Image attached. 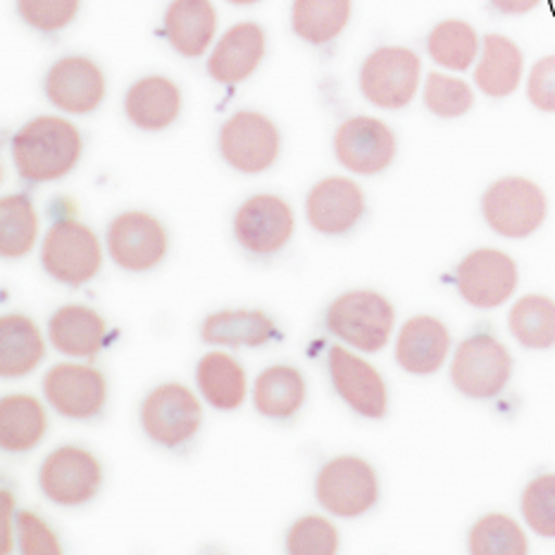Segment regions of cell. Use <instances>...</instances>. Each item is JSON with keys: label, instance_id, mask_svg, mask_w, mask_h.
Here are the masks:
<instances>
[{"label": "cell", "instance_id": "1", "mask_svg": "<svg viewBox=\"0 0 555 555\" xmlns=\"http://www.w3.org/2000/svg\"><path fill=\"white\" fill-rule=\"evenodd\" d=\"M17 175L31 184L57 182L81 160V131L65 117L41 115L17 129L10 143Z\"/></svg>", "mask_w": 555, "mask_h": 555}, {"label": "cell", "instance_id": "2", "mask_svg": "<svg viewBox=\"0 0 555 555\" xmlns=\"http://www.w3.org/2000/svg\"><path fill=\"white\" fill-rule=\"evenodd\" d=\"M324 322L344 344L363 353H379L393 334L396 308L389 298L377 292L356 288L332 300Z\"/></svg>", "mask_w": 555, "mask_h": 555}, {"label": "cell", "instance_id": "3", "mask_svg": "<svg viewBox=\"0 0 555 555\" xmlns=\"http://www.w3.org/2000/svg\"><path fill=\"white\" fill-rule=\"evenodd\" d=\"M41 264L55 282L72 288L83 286L103 268L101 241L91 227L65 217L46 232Z\"/></svg>", "mask_w": 555, "mask_h": 555}, {"label": "cell", "instance_id": "4", "mask_svg": "<svg viewBox=\"0 0 555 555\" xmlns=\"http://www.w3.org/2000/svg\"><path fill=\"white\" fill-rule=\"evenodd\" d=\"M487 224L505 238H527L544 224L548 215L546 193L527 177H503L481 196Z\"/></svg>", "mask_w": 555, "mask_h": 555}, {"label": "cell", "instance_id": "5", "mask_svg": "<svg viewBox=\"0 0 555 555\" xmlns=\"http://www.w3.org/2000/svg\"><path fill=\"white\" fill-rule=\"evenodd\" d=\"M315 499L324 511L346 520L365 515L379 501L377 469L358 455L332 457L318 473Z\"/></svg>", "mask_w": 555, "mask_h": 555}, {"label": "cell", "instance_id": "6", "mask_svg": "<svg viewBox=\"0 0 555 555\" xmlns=\"http://www.w3.org/2000/svg\"><path fill=\"white\" fill-rule=\"evenodd\" d=\"M422 60L405 46H382L360 69V91L382 111H401L413 103L420 89Z\"/></svg>", "mask_w": 555, "mask_h": 555}, {"label": "cell", "instance_id": "7", "mask_svg": "<svg viewBox=\"0 0 555 555\" xmlns=\"http://www.w3.org/2000/svg\"><path fill=\"white\" fill-rule=\"evenodd\" d=\"M513 377V356L496 336L475 334L453 356L451 382L457 391L475 401L496 398Z\"/></svg>", "mask_w": 555, "mask_h": 555}, {"label": "cell", "instance_id": "8", "mask_svg": "<svg viewBox=\"0 0 555 555\" xmlns=\"http://www.w3.org/2000/svg\"><path fill=\"white\" fill-rule=\"evenodd\" d=\"M220 153L236 172L260 175L280 158L282 131L262 113H234L220 129Z\"/></svg>", "mask_w": 555, "mask_h": 555}, {"label": "cell", "instance_id": "9", "mask_svg": "<svg viewBox=\"0 0 555 555\" xmlns=\"http://www.w3.org/2000/svg\"><path fill=\"white\" fill-rule=\"evenodd\" d=\"M203 425V405L189 386L160 384L141 405V427L146 437L165 449L189 443Z\"/></svg>", "mask_w": 555, "mask_h": 555}, {"label": "cell", "instance_id": "10", "mask_svg": "<svg viewBox=\"0 0 555 555\" xmlns=\"http://www.w3.org/2000/svg\"><path fill=\"white\" fill-rule=\"evenodd\" d=\"M107 253L127 272L155 270L170 253V234L158 217L143 210L119 212L107 227Z\"/></svg>", "mask_w": 555, "mask_h": 555}, {"label": "cell", "instance_id": "11", "mask_svg": "<svg viewBox=\"0 0 555 555\" xmlns=\"http://www.w3.org/2000/svg\"><path fill=\"white\" fill-rule=\"evenodd\" d=\"M103 485V465L83 446H60L48 453L39 469V487L51 499L65 508H77L95 499Z\"/></svg>", "mask_w": 555, "mask_h": 555}, {"label": "cell", "instance_id": "12", "mask_svg": "<svg viewBox=\"0 0 555 555\" xmlns=\"http://www.w3.org/2000/svg\"><path fill=\"white\" fill-rule=\"evenodd\" d=\"M517 282H520L517 262L499 248H477L467 253L455 270L457 294L467 306L479 310H493L508 304Z\"/></svg>", "mask_w": 555, "mask_h": 555}, {"label": "cell", "instance_id": "13", "mask_svg": "<svg viewBox=\"0 0 555 555\" xmlns=\"http://www.w3.org/2000/svg\"><path fill=\"white\" fill-rule=\"evenodd\" d=\"M398 143L393 129L377 117L356 115L339 125L334 134V155L348 172L374 177L389 170Z\"/></svg>", "mask_w": 555, "mask_h": 555}, {"label": "cell", "instance_id": "14", "mask_svg": "<svg viewBox=\"0 0 555 555\" xmlns=\"http://www.w3.org/2000/svg\"><path fill=\"white\" fill-rule=\"evenodd\" d=\"M294 210L282 196L256 193L241 203L234 215V236L238 246L253 256H272L294 236Z\"/></svg>", "mask_w": 555, "mask_h": 555}, {"label": "cell", "instance_id": "15", "mask_svg": "<svg viewBox=\"0 0 555 555\" xmlns=\"http://www.w3.org/2000/svg\"><path fill=\"white\" fill-rule=\"evenodd\" d=\"M43 396L63 417L91 420L107 403V379L93 365L57 363L46 372Z\"/></svg>", "mask_w": 555, "mask_h": 555}, {"label": "cell", "instance_id": "16", "mask_svg": "<svg viewBox=\"0 0 555 555\" xmlns=\"http://www.w3.org/2000/svg\"><path fill=\"white\" fill-rule=\"evenodd\" d=\"M330 377L348 408L367 420H382L389 408V391L377 367L346 346H332L327 356Z\"/></svg>", "mask_w": 555, "mask_h": 555}, {"label": "cell", "instance_id": "17", "mask_svg": "<svg viewBox=\"0 0 555 555\" xmlns=\"http://www.w3.org/2000/svg\"><path fill=\"white\" fill-rule=\"evenodd\" d=\"M107 83L103 69L91 57L67 55L51 65L46 75V95L57 111L91 115L105 101Z\"/></svg>", "mask_w": 555, "mask_h": 555}, {"label": "cell", "instance_id": "18", "mask_svg": "<svg viewBox=\"0 0 555 555\" xmlns=\"http://www.w3.org/2000/svg\"><path fill=\"white\" fill-rule=\"evenodd\" d=\"M310 227L324 236H344L365 215V193L348 177H327L310 189L306 201Z\"/></svg>", "mask_w": 555, "mask_h": 555}, {"label": "cell", "instance_id": "19", "mask_svg": "<svg viewBox=\"0 0 555 555\" xmlns=\"http://www.w3.org/2000/svg\"><path fill=\"white\" fill-rule=\"evenodd\" d=\"M268 51V36L256 22H238L229 27L215 43L208 57V75L224 87L246 81L262 63Z\"/></svg>", "mask_w": 555, "mask_h": 555}, {"label": "cell", "instance_id": "20", "mask_svg": "<svg viewBox=\"0 0 555 555\" xmlns=\"http://www.w3.org/2000/svg\"><path fill=\"white\" fill-rule=\"evenodd\" d=\"M451 353V332L434 315L410 318L396 339V363L410 374L439 372Z\"/></svg>", "mask_w": 555, "mask_h": 555}, {"label": "cell", "instance_id": "21", "mask_svg": "<svg viewBox=\"0 0 555 555\" xmlns=\"http://www.w3.org/2000/svg\"><path fill=\"white\" fill-rule=\"evenodd\" d=\"M48 339L63 356L95 358L107 344V322L89 306H63L48 320Z\"/></svg>", "mask_w": 555, "mask_h": 555}, {"label": "cell", "instance_id": "22", "mask_svg": "<svg viewBox=\"0 0 555 555\" xmlns=\"http://www.w3.org/2000/svg\"><path fill=\"white\" fill-rule=\"evenodd\" d=\"M125 113L143 131H165L182 115V89L163 75L143 77L129 87Z\"/></svg>", "mask_w": 555, "mask_h": 555}, {"label": "cell", "instance_id": "23", "mask_svg": "<svg viewBox=\"0 0 555 555\" xmlns=\"http://www.w3.org/2000/svg\"><path fill=\"white\" fill-rule=\"evenodd\" d=\"M525 75L520 46L503 34H487L475 67L477 89L489 99H508L517 91Z\"/></svg>", "mask_w": 555, "mask_h": 555}, {"label": "cell", "instance_id": "24", "mask_svg": "<svg viewBox=\"0 0 555 555\" xmlns=\"http://www.w3.org/2000/svg\"><path fill=\"white\" fill-rule=\"evenodd\" d=\"M217 34V10L210 0H172L165 12V36L179 55L203 57Z\"/></svg>", "mask_w": 555, "mask_h": 555}, {"label": "cell", "instance_id": "25", "mask_svg": "<svg viewBox=\"0 0 555 555\" xmlns=\"http://www.w3.org/2000/svg\"><path fill=\"white\" fill-rule=\"evenodd\" d=\"M280 336L274 320L262 310H246L232 308L212 312L201 324V339L210 346H268L272 339Z\"/></svg>", "mask_w": 555, "mask_h": 555}, {"label": "cell", "instance_id": "26", "mask_svg": "<svg viewBox=\"0 0 555 555\" xmlns=\"http://www.w3.org/2000/svg\"><path fill=\"white\" fill-rule=\"evenodd\" d=\"M46 341L36 322L22 312L0 318V374L5 379L27 377L41 365Z\"/></svg>", "mask_w": 555, "mask_h": 555}, {"label": "cell", "instance_id": "27", "mask_svg": "<svg viewBox=\"0 0 555 555\" xmlns=\"http://www.w3.org/2000/svg\"><path fill=\"white\" fill-rule=\"evenodd\" d=\"M48 431L46 408L36 396L10 393L0 401V446L8 453H29Z\"/></svg>", "mask_w": 555, "mask_h": 555}, {"label": "cell", "instance_id": "28", "mask_svg": "<svg viewBox=\"0 0 555 555\" xmlns=\"http://www.w3.org/2000/svg\"><path fill=\"white\" fill-rule=\"evenodd\" d=\"M196 382L205 403H210L215 410H236L246 401V370L224 351H210L198 360Z\"/></svg>", "mask_w": 555, "mask_h": 555}, {"label": "cell", "instance_id": "29", "mask_svg": "<svg viewBox=\"0 0 555 555\" xmlns=\"http://www.w3.org/2000/svg\"><path fill=\"white\" fill-rule=\"evenodd\" d=\"M253 403L262 417L292 420L306 403V377L292 365H272L253 384Z\"/></svg>", "mask_w": 555, "mask_h": 555}, {"label": "cell", "instance_id": "30", "mask_svg": "<svg viewBox=\"0 0 555 555\" xmlns=\"http://www.w3.org/2000/svg\"><path fill=\"white\" fill-rule=\"evenodd\" d=\"M353 0H294L292 27L300 41L324 46L339 39L351 22Z\"/></svg>", "mask_w": 555, "mask_h": 555}, {"label": "cell", "instance_id": "31", "mask_svg": "<svg viewBox=\"0 0 555 555\" xmlns=\"http://www.w3.org/2000/svg\"><path fill=\"white\" fill-rule=\"evenodd\" d=\"M513 339L529 351H548L555 346V300L541 294H527L508 312Z\"/></svg>", "mask_w": 555, "mask_h": 555}, {"label": "cell", "instance_id": "32", "mask_svg": "<svg viewBox=\"0 0 555 555\" xmlns=\"http://www.w3.org/2000/svg\"><path fill=\"white\" fill-rule=\"evenodd\" d=\"M39 241V215L27 193H10L0 201V253L8 260L24 258Z\"/></svg>", "mask_w": 555, "mask_h": 555}, {"label": "cell", "instance_id": "33", "mask_svg": "<svg viewBox=\"0 0 555 555\" xmlns=\"http://www.w3.org/2000/svg\"><path fill=\"white\" fill-rule=\"evenodd\" d=\"M427 51L434 63L451 72H465L479 60L481 41L473 24L463 20L439 22L427 36Z\"/></svg>", "mask_w": 555, "mask_h": 555}, {"label": "cell", "instance_id": "34", "mask_svg": "<svg viewBox=\"0 0 555 555\" xmlns=\"http://www.w3.org/2000/svg\"><path fill=\"white\" fill-rule=\"evenodd\" d=\"M467 548L473 555H527L529 541L513 517L491 513L469 529Z\"/></svg>", "mask_w": 555, "mask_h": 555}, {"label": "cell", "instance_id": "35", "mask_svg": "<svg viewBox=\"0 0 555 555\" xmlns=\"http://www.w3.org/2000/svg\"><path fill=\"white\" fill-rule=\"evenodd\" d=\"M425 105L427 111L441 119L463 117L475 105V91L465 79H457L443 72H431L425 81Z\"/></svg>", "mask_w": 555, "mask_h": 555}, {"label": "cell", "instance_id": "36", "mask_svg": "<svg viewBox=\"0 0 555 555\" xmlns=\"http://www.w3.org/2000/svg\"><path fill=\"white\" fill-rule=\"evenodd\" d=\"M339 551V529L322 515H306L286 534L288 555H334Z\"/></svg>", "mask_w": 555, "mask_h": 555}, {"label": "cell", "instance_id": "37", "mask_svg": "<svg viewBox=\"0 0 555 555\" xmlns=\"http://www.w3.org/2000/svg\"><path fill=\"white\" fill-rule=\"evenodd\" d=\"M522 517L537 537L555 539V473L534 477L522 491Z\"/></svg>", "mask_w": 555, "mask_h": 555}, {"label": "cell", "instance_id": "38", "mask_svg": "<svg viewBox=\"0 0 555 555\" xmlns=\"http://www.w3.org/2000/svg\"><path fill=\"white\" fill-rule=\"evenodd\" d=\"M79 8L81 0H17L20 17L43 34L69 27L79 15Z\"/></svg>", "mask_w": 555, "mask_h": 555}, {"label": "cell", "instance_id": "39", "mask_svg": "<svg viewBox=\"0 0 555 555\" xmlns=\"http://www.w3.org/2000/svg\"><path fill=\"white\" fill-rule=\"evenodd\" d=\"M17 544L24 555H63V546L55 537V532L43 517L31 511H20L17 520Z\"/></svg>", "mask_w": 555, "mask_h": 555}, {"label": "cell", "instance_id": "40", "mask_svg": "<svg viewBox=\"0 0 555 555\" xmlns=\"http://www.w3.org/2000/svg\"><path fill=\"white\" fill-rule=\"evenodd\" d=\"M527 99L541 113H555V55L534 63L527 77Z\"/></svg>", "mask_w": 555, "mask_h": 555}, {"label": "cell", "instance_id": "41", "mask_svg": "<svg viewBox=\"0 0 555 555\" xmlns=\"http://www.w3.org/2000/svg\"><path fill=\"white\" fill-rule=\"evenodd\" d=\"M12 517H15V499L10 491H3V551L5 555L12 551Z\"/></svg>", "mask_w": 555, "mask_h": 555}, {"label": "cell", "instance_id": "42", "mask_svg": "<svg viewBox=\"0 0 555 555\" xmlns=\"http://www.w3.org/2000/svg\"><path fill=\"white\" fill-rule=\"evenodd\" d=\"M539 3L541 0H491V5L503 12V15H527Z\"/></svg>", "mask_w": 555, "mask_h": 555}, {"label": "cell", "instance_id": "43", "mask_svg": "<svg viewBox=\"0 0 555 555\" xmlns=\"http://www.w3.org/2000/svg\"><path fill=\"white\" fill-rule=\"evenodd\" d=\"M227 3H232V5L244 8V5H256V3H260V0H227Z\"/></svg>", "mask_w": 555, "mask_h": 555}]
</instances>
